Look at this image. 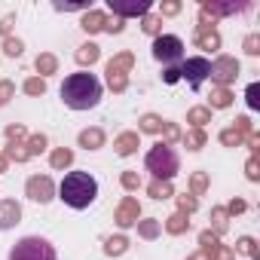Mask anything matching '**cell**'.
I'll return each mask as SVG.
<instances>
[{
    "instance_id": "cell-2",
    "label": "cell",
    "mask_w": 260,
    "mask_h": 260,
    "mask_svg": "<svg viewBox=\"0 0 260 260\" xmlns=\"http://www.w3.org/2000/svg\"><path fill=\"white\" fill-rule=\"evenodd\" d=\"M58 199L68 208L83 211V208H89L98 199V181L89 172H68L64 181L58 184Z\"/></svg>"
},
{
    "instance_id": "cell-52",
    "label": "cell",
    "mask_w": 260,
    "mask_h": 260,
    "mask_svg": "<svg viewBox=\"0 0 260 260\" xmlns=\"http://www.w3.org/2000/svg\"><path fill=\"white\" fill-rule=\"evenodd\" d=\"M245 208H248V202H245V199H233V202H230L223 211H226V214H242Z\"/></svg>"
},
{
    "instance_id": "cell-42",
    "label": "cell",
    "mask_w": 260,
    "mask_h": 260,
    "mask_svg": "<svg viewBox=\"0 0 260 260\" xmlns=\"http://www.w3.org/2000/svg\"><path fill=\"white\" fill-rule=\"evenodd\" d=\"M43 150H46V135H43V132H40V135H31V138H28V153L37 156V153H43Z\"/></svg>"
},
{
    "instance_id": "cell-1",
    "label": "cell",
    "mask_w": 260,
    "mask_h": 260,
    "mask_svg": "<svg viewBox=\"0 0 260 260\" xmlns=\"http://www.w3.org/2000/svg\"><path fill=\"white\" fill-rule=\"evenodd\" d=\"M101 92H104L101 80L95 74H89V71H77V74L64 77V83H61V101L71 110H92V107H98Z\"/></svg>"
},
{
    "instance_id": "cell-17",
    "label": "cell",
    "mask_w": 260,
    "mask_h": 260,
    "mask_svg": "<svg viewBox=\"0 0 260 260\" xmlns=\"http://www.w3.org/2000/svg\"><path fill=\"white\" fill-rule=\"evenodd\" d=\"M74 58H77L80 68H92V64L101 58V46H98V43H83V46H77Z\"/></svg>"
},
{
    "instance_id": "cell-15",
    "label": "cell",
    "mask_w": 260,
    "mask_h": 260,
    "mask_svg": "<svg viewBox=\"0 0 260 260\" xmlns=\"http://www.w3.org/2000/svg\"><path fill=\"white\" fill-rule=\"evenodd\" d=\"M193 43L199 46V49H220V34L214 31V28H202V25H196V37H193Z\"/></svg>"
},
{
    "instance_id": "cell-30",
    "label": "cell",
    "mask_w": 260,
    "mask_h": 260,
    "mask_svg": "<svg viewBox=\"0 0 260 260\" xmlns=\"http://www.w3.org/2000/svg\"><path fill=\"white\" fill-rule=\"evenodd\" d=\"M187 122H193V128H202L205 122H211V110L208 107H190L187 110Z\"/></svg>"
},
{
    "instance_id": "cell-4",
    "label": "cell",
    "mask_w": 260,
    "mask_h": 260,
    "mask_svg": "<svg viewBox=\"0 0 260 260\" xmlns=\"http://www.w3.org/2000/svg\"><path fill=\"white\" fill-rule=\"evenodd\" d=\"M10 260H58L52 242L40 239V236H25L10 248Z\"/></svg>"
},
{
    "instance_id": "cell-53",
    "label": "cell",
    "mask_w": 260,
    "mask_h": 260,
    "mask_svg": "<svg viewBox=\"0 0 260 260\" xmlns=\"http://www.w3.org/2000/svg\"><path fill=\"white\" fill-rule=\"evenodd\" d=\"M245 172H248V181H260V172H257V156H251V159H248Z\"/></svg>"
},
{
    "instance_id": "cell-24",
    "label": "cell",
    "mask_w": 260,
    "mask_h": 260,
    "mask_svg": "<svg viewBox=\"0 0 260 260\" xmlns=\"http://www.w3.org/2000/svg\"><path fill=\"white\" fill-rule=\"evenodd\" d=\"M147 193H150V199L162 202V199H172L175 196V187H172V181H150Z\"/></svg>"
},
{
    "instance_id": "cell-39",
    "label": "cell",
    "mask_w": 260,
    "mask_h": 260,
    "mask_svg": "<svg viewBox=\"0 0 260 260\" xmlns=\"http://www.w3.org/2000/svg\"><path fill=\"white\" fill-rule=\"evenodd\" d=\"M236 251H242V254H248L251 260H257V242H254L251 236H242V239L236 242Z\"/></svg>"
},
{
    "instance_id": "cell-25",
    "label": "cell",
    "mask_w": 260,
    "mask_h": 260,
    "mask_svg": "<svg viewBox=\"0 0 260 260\" xmlns=\"http://www.w3.org/2000/svg\"><path fill=\"white\" fill-rule=\"evenodd\" d=\"M128 251V239L125 236H110V239H104V254L107 257H122Z\"/></svg>"
},
{
    "instance_id": "cell-46",
    "label": "cell",
    "mask_w": 260,
    "mask_h": 260,
    "mask_svg": "<svg viewBox=\"0 0 260 260\" xmlns=\"http://www.w3.org/2000/svg\"><path fill=\"white\" fill-rule=\"evenodd\" d=\"M178 13H181V4H178V0H166V4H159V13H156V16L162 19V16H178Z\"/></svg>"
},
{
    "instance_id": "cell-14",
    "label": "cell",
    "mask_w": 260,
    "mask_h": 260,
    "mask_svg": "<svg viewBox=\"0 0 260 260\" xmlns=\"http://www.w3.org/2000/svg\"><path fill=\"white\" fill-rule=\"evenodd\" d=\"M138 144H141L138 132H122V135H116L113 150H116L119 156H132V153H138Z\"/></svg>"
},
{
    "instance_id": "cell-28",
    "label": "cell",
    "mask_w": 260,
    "mask_h": 260,
    "mask_svg": "<svg viewBox=\"0 0 260 260\" xmlns=\"http://www.w3.org/2000/svg\"><path fill=\"white\" fill-rule=\"evenodd\" d=\"M4 156H7V159H13V162H28V159H31V153H28V144H22V141H10Z\"/></svg>"
},
{
    "instance_id": "cell-22",
    "label": "cell",
    "mask_w": 260,
    "mask_h": 260,
    "mask_svg": "<svg viewBox=\"0 0 260 260\" xmlns=\"http://www.w3.org/2000/svg\"><path fill=\"white\" fill-rule=\"evenodd\" d=\"M181 141H184V147L187 150H202L205 147V141H208V135H205V128H190V132L187 135H181Z\"/></svg>"
},
{
    "instance_id": "cell-50",
    "label": "cell",
    "mask_w": 260,
    "mask_h": 260,
    "mask_svg": "<svg viewBox=\"0 0 260 260\" xmlns=\"http://www.w3.org/2000/svg\"><path fill=\"white\" fill-rule=\"evenodd\" d=\"M122 28H125V22H122V19H116V16L104 22V31H107V34H122Z\"/></svg>"
},
{
    "instance_id": "cell-23",
    "label": "cell",
    "mask_w": 260,
    "mask_h": 260,
    "mask_svg": "<svg viewBox=\"0 0 260 260\" xmlns=\"http://www.w3.org/2000/svg\"><path fill=\"white\" fill-rule=\"evenodd\" d=\"M211 104H208V110H223V107H230L233 104V92L230 89H223V86H217V89H211Z\"/></svg>"
},
{
    "instance_id": "cell-55",
    "label": "cell",
    "mask_w": 260,
    "mask_h": 260,
    "mask_svg": "<svg viewBox=\"0 0 260 260\" xmlns=\"http://www.w3.org/2000/svg\"><path fill=\"white\" fill-rule=\"evenodd\" d=\"M7 162H10V159H7L4 153H0V172H7Z\"/></svg>"
},
{
    "instance_id": "cell-38",
    "label": "cell",
    "mask_w": 260,
    "mask_h": 260,
    "mask_svg": "<svg viewBox=\"0 0 260 260\" xmlns=\"http://www.w3.org/2000/svg\"><path fill=\"white\" fill-rule=\"evenodd\" d=\"M199 208V199L193 196V193H184V196H178V211H184V214H193Z\"/></svg>"
},
{
    "instance_id": "cell-12",
    "label": "cell",
    "mask_w": 260,
    "mask_h": 260,
    "mask_svg": "<svg viewBox=\"0 0 260 260\" xmlns=\"http://www.w3.org/2000/svg\"><path fill=\"white\" fill-rule=\"evenodd\" d=\"M22 220V205L16 199H4L0 202V230H13Z\"/></svg>"
},
{
    "instance_id": "cell-47",
    "label": "cell",
    "mask_w": 260,
    "mask_h": 260,
    "mask_svg": "<svg viewBox=\"0 0 260 260\" xmlns=\"http://www.w3.org/2000/svg\"><path fill=\"white\" fill-rule=\"evenodd\" d=\"M245 52L248 55H260V34H248L245 37Z\"/></svg>"
},
{
    "instance_id": "cell-44",
    "label": "cell",
    "mask_w": 260,
    "mask_h": 260,
    "mask_svg": "<svg viewBox=\"0 0 260 260\" xmlns=\"http://www.w3.org/2000/svg\"><path fill=\"white\" fill-rule=\"evenodd\" d=\"M162 135H166V144H175V141H181V128H178L175 122H169V119H166V125H162Z\"/></svg>"
},
{
    "instance_id": "cell-9",
    "label": "cell",
    "mask_w": 260,
    "mask_h": 260,
    "mask_svg": "<svg viewBox=\"0 0 260 260\" xmlns=\"http://www.w3.org/2000/svg\"><path fill=\"white\" fill-rule=\"evenodd\" d=\"M217 86H223V89H230V83H236V77H239V61L233 58V55H217L214 61H211V74H208Z\"/></svg>"
},
{
    "instance_id": "cell-8",
    "label": "cell",
    "mask_w": 260,
    "mask_h": 260,
    "mask_svg": "<svg viewBox=\"0 0 260 260\" xmlns=\"http://www.w3.org/2000/svg\"><path fill=\"white\" fill-rule=\"evenodd\" d=\"M107 10L116 19H144L150 13V0H107Z\"/></svg>"
},
{
    "instance_id": "cell-11",
    "label": "cell",
    "mask_w": 260,
    "mask_h": 260,
    "mask_svg": "<svg viewBox=\"0 0 260 260\" xmlns=\"http://www.w3.org/2000/svg\"><path fill=\"white\" fill-rule=\"evenodd\" d=\"M242 10H248V4H214V0H205V4L199 7V16L214 22V19H223V16H236Z\"/></svg>"
},
{
    "instance_id": "cell-6",
    "label": "cell",
    "mask_w": 260,
    "mask_h": 260,
    "mask_svg": "<svg viewBox=\"0 0 260 260\" xmlns=\"http://www.w3.org/2000/svg\"><path fill=\"white\" fill-rule=\"evenodd\" d=\"M208 74H211V61L205 55H193V58H184L181 61V80H187V86L193 92L202 89V83L208 80Z\"/></svg>"
},
{
    "instance_id": "cell-33",
    "label": "cell",
    "mask_w": 260,
    "mask_h": 260,
    "mask_svg": "<svg viewBox=\"0 0 260 260\" xmlns=\"http://www.w3.org/2000/svg\"><path fill=\"white\" fill-rule=\"evenodd\" d=\"M245 141H248V138H245V135H239L233 125H230V128H223V132H220V144H223V147H242Z\"/></svg>"
},
{
    "instance_id": "cell-49",
    "label": "cell",
    "mask_w": 260,
    "mask_h": 260,
    "mask_svg": "<svg viewBox=\"0 0 260 260\" xmlns=\"http://www.w3.org/2000/svg\"><path fill=\"white\" fill-rule=\"evenodd\" d=\"M7 138L10 141H22V138H28V132H25V125H7Z\"/></svg>"
},
{
    "instance_id": "cell-54",
    "label": "cell",
    "mask_w": 260,
    "mask_h": 260,
    "mask_svg": "<svg viewBox=\"0 0 260 260\" xmlns=\"http://www.w3.org/2000/svg\"><path fill=\"white\" fill-rule=\"evenodd\" d=\"M187 260H208V257H205V254H202V251H196V254H190V257H187Z\"/></svg>"
},
{
    "instance_id": "cell-20",
    "label": "cell",
    "mask_w": 260,
    "mask_h": 260,
    "mask_svg": "<svg viewBox=\"0 0 260 260\" xmlns=\"http://www.w3.org/2000/svg\"><path fill=\"white\" fill-rule=\"evenodd\" d=\"M162 125H166V119H162L159 113H144V116L138 119V132H147V135H159V132H162Z\"/></svg>"
},
{
    "instance_id": "cell-10",
    "label": "cell",
    "mask_w": 260,
    "mask_h": 260,
    "mask_svg": "<svg viewBox=\"0 0 260 260\" xmlns=\"http://www.w3.org/2000/svg\"><path fill=\"white\" fill-rule=\"evenodd\" d=\"M113 220H116V226H119V230L135 226V223L141 220V202H138L135 196H125V199L116 205V211H113Z\"/></svg>"
},
{
    "instance_id": "cell-13",
    "label": "cell",
    "mask_w": 260,
    "mask_h": 260,
    "mask_svg": "<svg viewBox=\"0 0 260 260\" xmlns=\"http://www.w3.org/2000/svg\"><path fill=\"white\" fill-rule=\"evenodd\" d=\"M104 141H107V135H104V128H98V125L83 128V132L77 135V144H80V147H86V150H101V147H104Z\"/></svg>"
},
{
    "instance_id": "cell-19",
    "label": "cell",
    "mask_w": 260,
    "mask_h": 260,
    "mask_svg": "<svg viewBox=\"0 0 260 260\" xmlns=\"http://www.w3.org/2000/svg\"><path fill=\"white\" fill-rule=\"evenodd\" d=\"M187 230H190V214L175 211V214H169V217H166V233L181 236V233H187Z\"/></svg>"
},
{
    "instance_id": "cell-48",
    "label": "cell",
    "mask_w": 260,
    "mask_h": 260,
    "mask_svg": "<svg viewBox=\"0 0 260 260\" xmlns=\"http://www.w3.org/2000/svg\"><path fill=\"white\" fill-rule=\"evenodd\" d=\"M178 80H181V68H178V64H172V68L162 71V83H166V86H175Z\"/></svg>"
},
{
    "instance_id": "cell-45",
    "label": "cell",
    "mask_w": 260,
    "mask_h": 260,
    "mask_svg": "<svg viewBox=\"0 0 260 260\" xmlns=\"http://www.w3.org/2000/svg\"><path fill=\"white\" fill-rule=\"evenodd\" d=\"M233 128H236L239 135H245V138H248V135H254V128H251V119H248V116H236Z\"/></svg>"
},
{
    "instance_id": "cell-31",
    "label": "cell",
    "mask_w": 260,
    "mask_h": 260,
    "mask_svg": "<svg viewBox=\"0 0 260 260\" xmlns=\"http://www.w3.org/2000/svg\"><path fill=\"white\" fill-rule=\"evenodd\" d=\"M141 31L150 34V37H159V34H162V19L153 16V13H147V16L141 19Z\"/></svg>"
},
{
    "instance_id": "cell-26",
    "label": "cell",
    "mask_w": 260,
    "mask_h": 260,
    "mask_svg": "<svg viewBox=\"0 0 260 260\" xmlns=\"http://www.w3.org/2000/svg\"><path fill=\"white\" fill-rule=\"evenodd\" d=\"M199 245H202L199 251H202V254L211 260V257H214V251L220 248V236H214L211 230H202V233H199Z\"/></svg>"
},
{
    "instance_id": "cell-21",
    "label": "cell",
    "mask_w": 260,
    "mask_h": 260,
    "mask_svg": "<svg viewBox=\"0 0 260 260\" xmlns=\"http://www.w3.org/2000/svg\"><path fill=\"white\" fill-rule=\"evenodd\" d=\"M49 166H52L55 172H64V169H71V166H74V150H68V147H58V150H52V156H49Z\"/></svg>"
},
{
    "instance_id": "cell-27",
    "label": "cell",
    "mask_w": 260,
    "mask_h": 260,
    "mask_svg": "<svg viewBox=\"0 0 260 260\" xmlns=\"http://www.w3.org/2000/svg\"><path fill=\"white\" fill-rule=\"evenodd\" d=\"M107 68H110V71H122V74H128V71L135 68V55H132V52H119V55H113V58L107 61Z\"/></svg>"
},
{
    "instance_id": "cell-41",
    "label": "cell",
    "mask_w": 260,
    "mask_h": 260,
    "mask_svg": "<svg viewBox=\"0 0 260 260\" xmlns=\"http://www.w3.org/2000/svg\"><path fill=\"white\" fill-rule=\"evenodd\" d=\"M13 95H16V83L13 80H0V107H7Z\"/></svg>"
},
{
    "instance_id": "cell-16",
    "label": "cell",
    "mask_w": 260,
    "mask_h": 260,
    "mask_svg": "<svg viewBox=\"0 0 260 260\" xmlns=\"http://www.w3.org/2000/svg\"><path fill=\"white\" fill-rule=\"evenodd\" d=\"M104 22H107V16L101 10H86L83 19H80V28L86 34H98V31H104Z\"/></svg>"
},
{
    "instance_id": "cell-32",
    "label": "cell",
    "mask_w": 260,
    "mask_h": 260,
    "mask_svg": "<svg viewBox=\"0 0 260 260\" xmlns=\"http://www.w3.org/2000/svg\"><path fill=\"white\" fill-rule=\"evenodd\" d=\"M159 230H162V223H159V220H153V217L138 220V236H141V239H156V236H159Z\"/></svg>"
},
{
    "instance_id": "cell-7",
    "label": "cell",
    "mask_w": 260,
    "mask_h": 260,
    "mask_svg": "<svg viewBox=\"0 0 260 260\" xmlns=\"http://www.w3.org/2000/svg\"><path fill=\"white\" fill-rule=\"evenodd\" d=\"M25 196H28L31 202H40V205L52 202V199H55V184H52V178H49V175H31L28 184H25Z\"/></svg>"
},
{
    "instance_id": "cell-29",
    "label": "cell",
    "mask_w": 260,
    "mask_h": 260,
    "mask_svg": "<svg viewBox=\"0 0 260 260\" xmlns=\"http://www.w3.org/2000/svg\"><path fill=\"white\" fill-rule=\"evenodd\" d=\"M107 74V86H110V92H125L128 89V74H122V71H104Z\"/></svg>"
},
{
    "instance_id": "cell-40",
    "label": "cell",
    "mask_w": 260,
    "mask_h": 260,
    "mask_svg": "<svg viewBox=\"0 0 260 260\" xmlns=\"http://www.w3.org/2000/svg\"><path fill=\"white\" fill-rule=\"evenodd\" d=\"M119 184H122L128 193H135V190L141 187V178H138V172H122V175H119Z\"/></svg>"
},
{
    "instance_id": "cell-37",
    "label": "cell",
    "mask_w": 260,
    "mask_h": 260,
    "mask_svg": "<svg viewBox=\"0 0 260 260\" xmlns=\"http://www.w3.org/2000/svg\"><path fill=\"white\" fill-rule=\"evenodd\" d=\"M190 190H193V196H202V193L208 190V175H205V172H193V178H190Z\"/></svg>"
},
{
    "instance_id": "cell-51",
    "label": "cell",
    "mask_w": 260,
    "mask_h": 260,
    "mask_svg": "<svg viewBox=\"0 0 260 260\" xmlns=\"http://www.w3.org/2000/svg\"><path fill=\"white\" fill-rule=\"evenodd\" d=\"M13 25H16V16H4V19H0V37H10V31H13Z\"/></svg>"
},
{
    "instance_id": "cell-18",
    "label": "cell",
    "mask_w": 260,
    "mask_h": 260,
    "mask_svg": "<svg viewBox=\"0 0 260 260\" xmlns=\"http://www.w3.org/2000/svg\"><path fill=\"white\" fill-rule=\"evenodd\" d=\"M34 68H37L40 80H46V77H52V74L58 71V58H55L52 52H40V55H37V61H34Z\"/></svg>"
},
{
    "instance_id": "cell-36",
    "label": "cell",
    "mask_w": 260,
    "mask_h": 260,
    "mask_svg": "<svg viewBox=\"0 0 260 260\" xmlns=\"http://www.w3.org/2000/svg\"><path fill=\"white\" fill-rule=\"evenodd\" d=\"M22 89H25V95L37 98V95H43V92H46V80H40V77H28Z\"/></svg>"
},
{
    "instance_id": "cell-3",
    "label": "cell",
    "mask_w": 260,
    "mask_h": 260,
    "mask_svg": "<svg viewBox=\"0 0 260 260\" xmlns=\"http://www.w3.org/2000/svg\"><path fill=\"white\" fill-rule=\"evenodd\" d=\"M144 166H147V172L153 175V181H172V178L181 172V156H178V150H175L172 144L156 141V144L147 150Z\"/></svg>"
},
{
    "instance_id": "cell-43",
    "label": "cell",
    "mask_w": 260,
    "mask_h": 260,
    "mask_svg": "<svg viewBox=\"0 0 260 260\" xmlns=\"http://www.w3.org/2000/svg\"><path fill=\"white\" fill-rule=\"evenodd\" d=\"M245 101H248V107H251V110H257V107H260V83H251V86H248Z\"/></svg>"
},
{
    "instance_id": "cell-35",
    "label": "cell",
    "mask_w": 260,
    "mask_h": 260,
    "mask_svg": "<svg viewBox=\"0 0 260 260\" xmlns=\"http://www.w3.org/2000/svg\"><path fill=\"white\" fill-rule=\"evenodd\" d=\"M22 52H25V43H22L19 37H7V40H4V55H7V58H19Z\"/></svg>"
},
{
    "instance_id": "cell-34",
    "label": "cell",
    "mask_w": 260,
    "mask_h": 260,
    "mask_svg": "<svg viewBox=\"0 0 260 260\" xmlns=\"http://www.w3.org/2000/svg\"><path fill=\"white\" fill-rule=\"evenodd\" d=\"M226 211L223 208H211V233L214 236H220V233H226Z\"/></svg>"
},
{
    "instance_id": "cell-5",
    "label": "cell",
    "mask_w": 260,
    "mask_h": 260,
    "mask_svg": "<svg viewBox=\"0 0 260 260\" xmlns=\"http://www.w3.org/2000/svg\"><path fill=\"white\" fill-rule=\"evenodd\" d=\"M153 58L156 61H162V64H178V61H184V40L178 37V34H159V37H153Z\"/></svg>"
}]
</instances>
